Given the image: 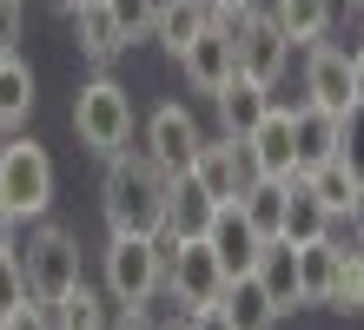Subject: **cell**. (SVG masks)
Here are the masks:
<instances>
[{
	"label": "cell",
	"mask_w": 364,
	"mask_h": 330,
	"mask_svg": "<svg viewBox=\"0 0 364 330\" xmlns=\"http://www.w3.org/2000/svg\"><path fill=\"white\" fill-rule=\"evenodd\" d=\"M100 211H106V231H139V238H153V231L166 225V172L146 159V152L119 145L113 159H106Z\"/></svg>",
	"instance_id": "6da1fadb"
},
{
	"label": "cell",
	"mask_w": 364,
	"mask_h": 330,
	"mask_svg": "<svg viewBox=\"0 0 364 330\" xmlns=\"http://www.w3.org/2000/svg\"><path fill=\"white\" fill-rule=\"evenodd\" d=\"M73 132L80 145L93 152V159H113L119 145H133V93H126L119 79H87L73 93Z\"/></svg>",
	"instance_id": "7a4b0ae2"
},
{
	"label": "cell",
	"mask_w": 364,
	"mask_h": 330,
	"mask_svg": "<svg viewBox=\"0 0 364 330\" xmlns=\"http://www.w3.org/2000/svg\"><path fill=\"white\" fill-rule=\"evenodd\" d=\"M159 291H166L159 245L139 231H113L106 238V297L113 304H153Z\"/></svg>",
	"instance_id": "3957f363"
},
{
	"label": "cell",
	"mask_w": 364,
	"mask_h": 330,
	"mask_svg": "<svg viewBox=\"0 0 364 330\" xmlns=\"http://www.w3.org/2000/svg\"><path fill=\"white\" fill-rule=\"evenodd\" d=\"M0 198L14 205L20 225L53 205V159H47L40 139H7L0 145Z\"/></svg>",
	"instance_id": "277c9868"
},
{
	"label": "cell",
	"mask_w": 364,
	"mask_h": 330,
	"mask_svg": "<svg viewBox=\"0 0 364 330\" xmlns=\"http://www.w3.org/2000/svg\"><path fill=\"white\" fill-rule=\"evenodd\" d=\"M14 258H20V271H27V297H40V304H53L60 291H73L80 277V245H73V231H60V225H40L33 238H27V251L14 245Z\"/></svg>",
	"instance_id": "5b68a950"
},
{
	"label": "cell",
	"mask_w": 364,
	"mask_h": 330,
	"mask_svg": "<svg viewBox=\"0 0 364 330\" xmlns=\"http://www.w3.org/2000/svg\"><path fill=\"white\" fill-rule=\"evenodd\" d=\"M219 27L232 33V47H239V73H252V79L278 86V73L291 66V40L278 33L272 7H252V13H219Z\"/></svg>",
	"instance_id": "8992f818"
},
{
	"label": "cell",
	"mask_w": 364,
	"mask_h": 330,
	"mask_svg": "<svg viewBox=\"0 0 364 330\" xmlns=\"http://www.w3.org/2000/svg\"><path fill=\"white\" fill-rule=\"evenodd\" d=\"M298 284H305V304L351 311V251L338 245V238H311V245H298Z\"/></svg>",
	"instance_id": "52a82bcc"
},
{
	"label": "cell",
	"mask_w": 364,
	"mask_h": 330,
	"mask_svg": "<svg viewBox=\"0 0 364 330\" xmlns=\"http://www.w3.org/2000/svg\"><path fill=\"white\" fill-rule=\"evenodd\" d=\"M219 291H225V271H219V258H212V245L205 238H186L179 258L166 264V297H173L179 317H186V311H199V304H219Z\"/></svg>",
	"instance_id": "ba28073f"
},
{
	"label": "cell",
	"mask_w": 364,
	"mask_h": 330,
	"mask_svg": "<svg viewBox=\"0 0 364 330\" xmlns=\"http://www.w3.org/2000/svg\"><path fill=\"white\" fill-rule=\"evenodd\" d=\"M199 119H192V106L166 99L153 119H146V159H153L166 179H179V172H192V152H199Z\"/></svg>",
	"instance_id": "9c48e42d"
},
{
	"label": "cell",
	"mask_w": 364,
	"mask_h": 330,
	"mask_svg": "<svg viewBox=\"0 0 364 330\" xmlns=\"http://www.w3.org/2000/svg\"><path fill=\"white\" fill-rule=\"evenodd\" d=\"M192 179H199L219 205H232L252 179H259V165H252V152H245V139H199V152H192Z\"/></svg>",
	"instance_id": "30bf717a"
},
{
	"label": "cell",
	"mask_w": 364,
	"mask_h": 330,
	"mask_svg": "<svg viewBox=\"0 0 364 330\" xmlns=\"http://www.w3.org/2000/svg\"><path fill=\"white\" fill-rule=\"evenodd\" d=\"M205 245H212V258H219V271H225V284H232V277H245V271H252V258H259V245H265V238L252 231V218L239 211V198H232V205H219V211H212Z\"/></svg>",
	"instance_id": "8fae6325"
},
{
	"label": "cell",
	"mask_w": 364,
	"mask_h": 330,
	"mask_svg": "<svg viewBox=\"0 0 364 330\" xmlns=\"http://www.w3.org/2000/svg\"><path fill=\"white\" fill-rule=\"evenodd\" d=\"M305 99L325 106V113H351V47H331L318 40L305 60Z\"/></svg>",
	"instance_id": "7c38bea8"
},
{
	"label": "cell",
	"mask_w": 364,
	"mask_h": 330,
	"mask_svg": "<svg viewBox=\"0 0 364 330\" xmlns=\"http://www.w3.org/2000/svg\"><path fill=\"white\" fill-rule=\"evenodd\" d=\"M245 152L259 165V179H298V145H291V106H272V113L245 132Z\"/></svg>",
	"instance_id": "4fadbf2b"
},
{
	"label": "cell",
	"mask_w": 364,
	"mask_h": 330,
	"mask_svg": "<svg viewBox=\"0 0 364 330\" xmlns=\"http://www.w3.org/2000/svg\"><path fill=\"white\" fill-rule=\"evenodd\" d=\"M252 277H259V291L278 304V317H291L298 304H305V284H298V245H285V238H265V245H259Z\"/></svg>",
	"instance_id": "5bb4252c"
},
{
	"label": "cell",
	"mask_w": 364,
	"mask_h": 330,
	"mask_svg": "<svg viewBox=\"0 0 364 330\" xmlns=\"http://www.w3.org/2000/svg\"><path fill=\"white\" fill-rule=\"evenodd\" d=\"M179 66H186V79L199 86V93H219V86L239 73V47H232V33L219 27V20H212V27L192 40L186 53H179Z\"/></svg>",
	"instance_id": "9a60e30c"
},
{
	"label": "cell",
	"mask_w": 364,
	"mask_h": 330,
	"mask_svg": "<svg viewBox=\"0 0 364 330\" xmlns=\"http://www.w3.org/2000/svg\"><path fill=\"white\" fill-rule=\"evenodd\" d=\"M212 106H219V132L225 139H245V132L272 113V86L252 79V73H232L219 93H212Z\"/></svg>",
	"instance_id": "2e32d148"
},
{
	"label": "cell",
	"mask_w": 364,
	"mask_h": 330,
	"mask_svg": "<svg viewBox=\"0 0 364 330\" xmlns=\"http://www.w3.org/2000/svg\"><path fill=\"white\" fill-rule=\"evenodd\" d=\"M67 20H73V47L87 53L93 66H113V60L126 53V33H119V20H113L106 0H73Z\"/></svg>",
	"instance_id": "e0dca14e"
},
{
	"label": "cell",
	"mask_w": 364,
	"mask_h": 330,
	"mask_svg": "<svg viewBox=\"0 0 364 330\" xmlns=\"http://www.w3.org/2000/svg\"><path fill=\"white\" fill-rule=\"evenodd\" d=\"M291 145H298V172L338 159V113H325V106H311V99H298V106H291Z\"/></svg>",
	"instance_id": "ac0fdd59"
},
{
	"label": "cell",
	"mask_w": 364,
	"mask_h": 330,
	"mask_svg": "<svg viewBox=\"0 0 364 330\" xmlns=\"http://www.w3.org/2000/svg\"><path fill=\"white\" fill-rule=\"evenodd\" d=\"M212 211H219V198H212L199 179H192V172L166 179V231H179V238H205Z\"/></svg>",
	"instance_id": "d6986e66"
},
{
	"label": "cell",
	"mask_w": 364,
	"mask_h": 330,
	"mask_svg": "<svg viewBox=\"0 0 364 330\" xmlns=\"http://www.w3.org/2000/svg\"><path fill=\"white\" fill-rule=\"evenodd\" d=\"M33 66H27V53H20V47H7V53H0V126H27L33 119Z\"/></svg>",
	"instance_id": "ffe728a7"
},
{
	"label": "cell",
	"mask_w": 364,
	"mask_h": 330,
	"mask_svg": "<svg viewBox=\"0 0 364 330\" xmlns=\"http://www.w3.org/2000/svg\"><path fill=\"white\" fill-rule=\"evenodd\" d=\"M331 218H338V211L318 205L305 179H291V185H285V218H278V238H285V245H311V238L331 231Z\"/></svg>",
	"instance_id": "44dd1931"
},
{
	"label": "cell",
	"mask_w": 364,
	"mask_h": 330,
	"mask_svg": "<svg viewBox=\"0 0 364 330\" xmlns=\"http://www.w3.org/2000/svg\"><path fill=\"white\" fill-rule=\"evenodd\" d=\"M219 311H225L232 330H272V324H278V304L259 291V277H252V271H245V277H232L225 291H219Z\"/></svg>",
	"instance_id": "7402d4cb"
},
{
	"label": "cell",
	"mask_w": 364,
	"mask_h": 330,
	"mask_svg": "<svg viewBox=\"0 0 364 330\" xmlns=\"http://www.w3.org/2000/svg\"><path fill=\"white\" fill-rule=\"evenodd\" d=\"M212 20H219V13H212L205 0H166V7H159V27H153V40H159V47L173 53V60H179V53L192 47V40H199V33L212 27Z\"/></svg>",
	"instance_id": "603a6c76"
},
{
	"label": "cell",
	"mask_w": 364,
	"mask_h": 330,
	"mask_svg": "<svg viewBox=\"0 0 364 330\" xmlns=\"http://www.w3.org/2000/svg\"><path fill=\"white\" fill-rule=\"evenodd\" d=\"M106 304H113V297L93 291V284L80 277L73 291H60V297L47 304V311H53V330H106V324H113V317H106Z\"/></svg>",
	"instance_id": "cb8c5ba5"
},
{
	"label": "cell",
	"mask_w": 364,
	"mask_h": 330,
	"mask_svg": "<svg viewBox=\"0 0 364 330\" xmlns=\"http://www.w3.org/2000/svg\"><path fill=\"white\" fill-rule=\"evenodd\" d=\"M272 20H278V33H285L291 47H318V40L331 33L325 0H272Z\"/></svg>",
	"instance_id": "d4e9b609"
},
{
	"label": "cell",
	"mask_w": 364,
	"mask_h": 330,
	"mask_svg": "<svg viewBox=\"0 0 364 330\" xmlns=\"http://www.w3.org/2000/svg\"><path fill=\"white\" fill-rule=\"evenodd\" d=\"M285 185L291 179H252L239 192V211L252 218V231L259 238H278V218H285Z\"/></svg>",
	"instance_id": "484cf974"
},
{
	"label": "cell",
	"mask_w": 364,
	"mask_h": 330,
	"mask_svg": "<svg viewBox=\"0 0 364 330\" xmlns=\"http://www.w3.org/2000/svg\"><path fill=\"white\" fill-rule=\"evenodd\" d=\"M298 179L311 185V198H318V205H325V211H345L351 198H358V179H351V172L338 165V159H325V165H311V172H298Z\"/></svg>",
	"instance_id": "4316f807"
},
{
	"label": "cell",
	"mask_w": 364,
	"mask_h": 330,
	"mask_svg": "<svg viewBox=\"0 0 364 330\" xmlns=\"http://www.w3.org/2000/svg\"><path fill=\"white\" fill-rule=\"evenodd\" d=\"M106 7H113L119 33H126V47H133V40H153V27H159V7H166V0H106Z\"/></svg>",
	"instance_id": "83f0119b"
},
{
	"label": "cell",
	"mask_w": 364,
	"mask_h": 330,
	"mask_svg": "<svg viewBox=\"0 0 364 330\" xmlns=\"http://www.w3.org/2000/svg\"><path fill=\"white\" fill-rule=\"evenodd\" d=\"M338 165H345L351 179L364 185V106H351V113H338Z\"/></svg>",
	"instance_id": "f1b7e54d"
},
{
	"label": "cell",
	"mask_w": 364,
	"mask_h": 330,
	"mask_svg": "<svg viewBox=\"0 0 364 330\" xmlns=\"http://www.w3.org/2000/svg\"><path fill=\"white\" fill-rule=\"evenodd\" d=\"M14 304H27V271H20L14 251H0V317H7Z\"/></svg>",
	"instance_id": "f546056e"
},
{
	"label": "cell",
	"mask_w": 364,
	"mask_h": 330,
	"mask_svg": "<svg viewBox=\"0 0 364 330\" xmlns=\"http://www.w3.org/2000/svg\"><path fill=\"white\" fill-rule=\"evenodd\" d=\"M0 330H53V311L40 297H27V304H14V311L0 317Z\"/></svg>",
	"instance_id": "4dcf8cb0"
},
{
	"label": "cell",
	"mask_w": 364,
	"mask_h": 330,
	"mask_svg": "<svg viewBox=\"0 0 364 330\" xmlns=\"http://www.w3.org/2000/svg\"><path fill=\"white\" fill-rule=\"evenodd\" d=\"M106 330H159V324L146 317V304H119V317L106 324Z\"/></svg>",
	"instance_id": "1f68e13d"
},
{
	"label": "cell",
	"mask_w": 364,
	"mask_h": 330,
	"mask_svg": "<svg viewBox=\"0 0 364 330\" xmlns=\"http://www.w3.org/2000/svg\"><path fill=\"white\" fill-rule=\"evenodd\" d=\"M186 330H232L219 304H199V311H186Z\"/></svg>",
	"instance_id": "d6a6232c"
},
{
	"label": "cell",
	"mask_w": 364,
	"mask_h": 330,
	"mask_svg": "<svg viewBox=\"0 0 364 330\" xmlns=\"http://www.w3.org/2000/svg\"><path fill=\"white\" fill-rule=\"evenodd\" d=\"M20 40V0H0V53Z\"/></svg>",
	"instance_id": "836d02e7"
},
{
	"label": "cell",
	"mask_w": 364,
	"mask_h": 330,
	"mask_svg": "<svg viewBox=\"0 0 364 330\" xmlns=\"http://www.w3.org/2000/svg\"><path fill=\"white\" fill-rule=\"evenodd\" d=\"M20 245V218H14V205L0 198V251H14Z\"/></svg>",
	"instance_id": "e575fe53"
},
{
	"label": "cell",
	"mask_w": 364,
	"mask_h": 330,
	"mask_svg": "<svg viewBox=\"0 0 364 330\" xmlns=\"http://www.w3.org/2000/svg\"><path fill=\"white\" fill-rule=\"evenodd\" d=\"M345 225H351V245H364V185H358V198L345 205Z\"/></svg>",
	"instance_id": "d590c367"
},
{
	"label": "cell",
	"mask_w": 364,
	"mask_h": 330,
	"mask_svg": "<svg viewBox=\"0 0 364 330\" xmlns=\"http://www.w3.org/2000/svg\"><path fill=\"white\" fill-rule=\"evenodd\" d=\"M351 311H364V245L351 251Z\"/></svg>",
	"instance_id": "8d00e7d4"
},
{
	"label": "cell",
	"mask_w": 364,
	"mask_h": 330,
	"mask_svg": "<svg viewBox=\"0 0 364 330\" xmlns=\"http://www.w3.org/2000/svg\"><path fill=\"white\" fill-rule=\"evenodd\" d=\"M351 106H364V40L351 47Z\"/></svg>",
	"instance_id": "74e56055"
},
{
	"label": "cell",
	"mask_w": 364,
	"mask_h": 330,
	"mask_svg": "<svg viewBox=\"0 0 364 330\" xmlns=\"http://www.w3.org/2000/svg\"><path fill=\"white\" fill-rule=\"evenodd\" d=\"M205 7H212V13H252L259 0H205Z\"/></svg>",
	"instance_id": "f35d334b"
},
{
	"label": "cell",
	"mask_w": 364,
	"mask_h": 330,
	"mask_svg": "<svg viewBox=\"0 0 364 330\" xmlns=\"http://www.w3.org/2000/svg\"><path fill=\"white\" fill-rule=\"evenodd\" d=\"M166 330H186V317H179V324H166Z\"/></svg>",
	"instance_id": "ab89813d"
},
{
	"label": "cell",
	"mask_w": 364,
	"mask_h": 330,
	"mask_svg": "<svg viewBox=\"0 0 364 330\" xmlns=\"http://www.w3.org/2000/svg\"><path fill=\"white\" fill-rule=\"evenodd\" d=\"M53 7H73V0H53Z\"/></svg>",
	"instance_id": "60d3db41"
},
{
	"label": "cell",
	"mask_w": 364,
	"mask_h": 330,
	"mask_svg": "<svg viewBox=\"0 0 364 330\" xmlns=\"http://www.w3.org/2000/svg\"><path fill=\"white\" fill-rule=\"evenodd\" d=\"M0 145H7V126H0Z\"/></svg>",
	"instance_id": "b9f144b4"
},
{
	"label": "cell",
	"mask_w": 364,
	"mask_h": 330,
	"mask_svg": "<svg viewBox=\"0 0 364 330\" xmlns=\"http://www.w3.org/2000/svg\"><path fill=\"white\" fill-rule=\"evenodd\" d=\"M358 7H364V0H358Z\"/></svg>",
	"instance_id": "7bdbcfd3"
}]
</instances>
